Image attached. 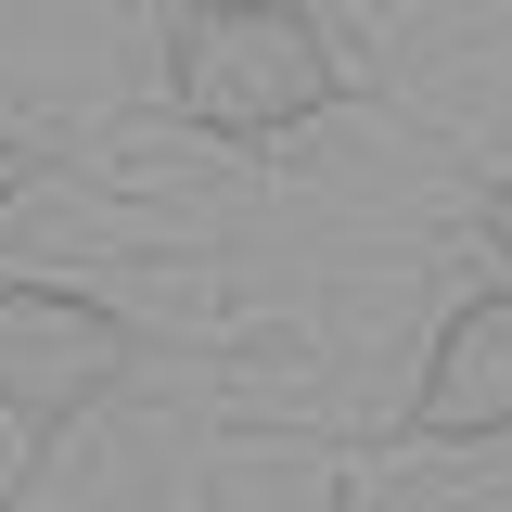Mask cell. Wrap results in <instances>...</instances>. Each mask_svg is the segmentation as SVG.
<instances>
[{
	"label": "cell",
	"mask_w": 512,
	"mask_h": 512,
	"mask_svg": "<svg viewBox=\"0 0 512 512\" xmlns=\"http://www.w3.org/2000/svg\"><path fill=\"white\" fill-rule=\"evenodd\" d=\"M167 90L218 141H282L333 103V39L295 0H192L167 26Z\"/></svg>",
	"instance_id": "obj_1"
},
{
	"label": "cell",
	"mask_w": 512,
	"mask_h": 512,
	"mask_svg": "<svg viewBox=\"0 0 512 512\" xmlns=\"http://www.w3.org/2000/svg\"><path fill=\"white\" fill-rule=\"evenodd\" d=\"M128 372V320L103 295H64V282H0V410L26 461H52V436Z\"/></svg>",
	"instance_id": "obj_2"
},
{
	"label": "cell",
	"mask_w": 512,
	"mask_h": 512,
	"mask_svg": "<svg viewBox=\"0 0 512 512\" xmlns=\"http://www.w3.org/2000/svg\"><path fill=\"white\" fill-rule=\"evenodd\" d=\"M410 423H423V436H512V295H474V308L436 333Z\"/></svg>",
	"instance_id": "obj_3"
},
{
	"label": "cell",
	"mask_w": 512,
	"mask_h": 512,
	"mask_svg": "<svg viewBox=\"0 0 512 512\" xmlns=\"http://www.w3.org/2000/svg\"><path fill=\"white\" fill-rule=\"evenodd\" d=\"M487 231H500V256H512V180H500V192H487Z\"/></svg>",
	"instance_id": "obj_4"
},
{
	"label": "cell",
	"mask_w": 512,
	"mask_h": 512,
	"mask_svg": "<svg viewBox=\"0 0 512 512\" xmlns=\"http://www.w3.org/2000/svg\"><path fill=\"white\" fill-rule=\"evenodd\" d=\"M13 192H26V154H13V141H0V205H13Z\"/></svg>",
	"instance_id": "obj_5"
}]
</instances>
